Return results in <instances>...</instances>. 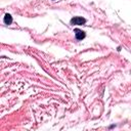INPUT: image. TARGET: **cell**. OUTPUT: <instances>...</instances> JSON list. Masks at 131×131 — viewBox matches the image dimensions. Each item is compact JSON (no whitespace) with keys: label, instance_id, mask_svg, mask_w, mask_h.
Segmentation results:
<instances>
[{"label":"cell","instance_id":"2","mask_svg":"<svg viewBox=\"0 0 131 131\" xmlns=\"http://www.w3.org/2000/svg\"><path fill=\"white\" fill-rule=\"evenodd\" d=\"M74 32H75V36H76V39L77 40H83L85 38V36H86L85 32L82 31V30H80V29H75Z\"/></svg>","mask_w":131,"mask_h":131},{"label":"cell","instance_id":"3","mask_svg":"<svg viewBox=\"0 0 131 131\" xmlns=\"http://www.w3.org/2000/svg\"><path fill=\"white\" fill-rule=\"evenodd\" d=\"M4 24L5 25H11L12 24V16L9 14V13H6L4 15Z\"/></svg>","mask_w":131,"mask_h":131},{"label":"cell","instance_id":"1","mask_svg":"<svg viewBox=\"0 0 131 131\" xmlns=\"http://www.w3.org/2000/svg\"><path fill=\"white\" fill-rule=\"evenodd\" d=\"M71 25H84L86 23V19L82 16H74L70 20Z\"/></svg>","mask_w":131,"mask_h":131}]
</instances>
